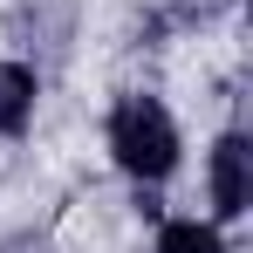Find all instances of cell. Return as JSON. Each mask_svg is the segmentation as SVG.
Returning a JSON list of instances; mask_svg holds the SVG:
<instances>
[{"instance_id": "obj_3", "label": "cell", "mask_w": 253, "mask_h": 253, "mask_svg": "<svg viewBox=\"0 0 253 253\" xmlns=\"http://www.w3.org/2000/svg\"><path fill=\"white\" fill-rule=\"evenodd\" d=\"M35 117V76L21 62H0V137H21Z\"/></svg>"}, {"instance_id": "obj_4", "label": "cell", "mask_w": 253, "mask_h": 253, "mask_svg": "<svg viewBox=\"0 0 253 253\" xmlns=\"http://www.w3.org/2000/svg\"><path fill=\"white\" fill-rule=\"evenodd\" d=\"M158 253H226V240H219V226H206V219H165Z\"/></svg>"}, {"instance_id": "obj_2", "label": "cell", "mask_w": 253, "mask_h": 253, "mask_svg": "<svg viewBox=\"0 0 253 253\" xmlns=\"http://www.w3.org/2000/svg\"><path fill=\"white\" fill-rule=\"evenodd\" d=\"M247 199H253V151L233 130V137L212 144V206H219V219H240Z\"/></svg>"}, {"instance_id": "obj_1", "label": "cell", "mask_w": 253, "mask_h": 253, "mask_svg": "<svg viewBox=\"0 0 253 253\" xmlns=\"http://www.w3.org/2000/svg\"><path fill=\"white\" fill-rule=\"evenodd\" d=\"M110 151H117V165H124L130 178H144V185L171 178V165H178V124H171V110L158 96H124V103L110 110Z\"/></svg>"}]
</instances>
